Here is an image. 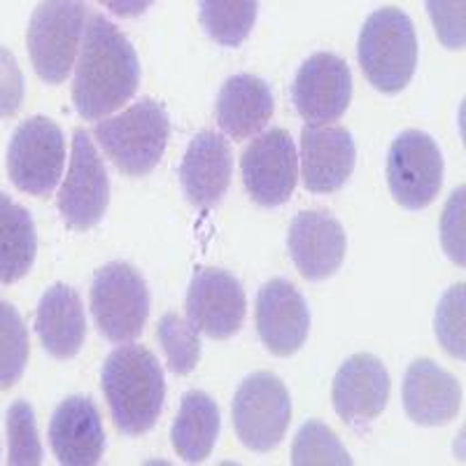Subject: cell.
<instances>
[{"label":"cell","instance_id":"8","mask_svg":"<svg viewBox=\"0 0 466 466\" xmlns=\"http://www.w3.org/2000/svg\"><path fill=\"white\" fill-rule=\"evenodd\" d=\"M233 427L245 448L255 452L273 451L289 427L291 401L287 387L273 373H252L240 382L233 397Z\"/></svg>","mask_w":466,"mask_h":466},{"label":"cell","instance_id":"14","mask_svg":"<svg viewBox=\"0 0 466 466\" xmlns=\"http://www.w3.org/2000/svg\"><path fill=\"white\" fill-rule=\"evenodd\" d=\"M310 329L306 299L291 282L276 278L266 282L257 297V331L261 343L276 357H289L301 350Z\"/></svg>","mask_w":466,"mask_h":466},{"label":"cell","instance_id":"6","mask_svg":"<svg viewBox=\"0 0 466 466\" xmlns=\"http://www.w3.org/2000/svg\"><path fill=\"white\" fill-rule=\"evenodd\" d=\"M89 303L98 334L110 343L122 345L143 334L149 318V289L140 270L127 261H112L96 270Z\"/></svg>","mask_w":466,"mask_h":466},{"label":"cell","instance_id":"28","mask_svg":"<svg viewBox=\"0 0 466 466\" xmlns=\"http://www.w3.org/2000/svg\"><path fill=\"white\" fill-rule=\"evenodd\" d=\"M291 461L297 466H348L352 457L343 448L339 436L322 422H306L299 430L294 445H291Z\"/></svg>","mask_w":466,"mask_h":466},{"label":"cell","instance_id":"11","mask_svg":"<svg viewBox=\"0 0 466 466\" xmlns=\"http://www.w3.org/2000/svg\"><path fill=\"white\" fill-rule=\"evenodd\" d=\"M243 182L252 201L276 208L289 201L299 177V157L294 140L285 128H270L245 147Z\"/></svg>","mask_w":466,"mask_h":466},{"label":"cell","instance_id":"27","mask_svg":"<svg viewBox=\"0 0 466 466\" xmlns=\"http://www.w3.org/2000/svg\"><path fill=\"white\" fill-rule=\"evenodd\" d=\"M157 336L166 352L170 371L177 376H187L197 369L198 360H201V340H198V329L189 319L166 313L157 329Z\"/></svg>","mask_w":466,"mask_h":466},{"label":"cell","instance_id":"23","mask_svg":"<svg viewBox=\"0 0 466 466\" xmlns=\"http://www.w3.org/2000/svg\"><path fill=\"white\" fill-rule=\"evenodd\" d=\"M219 436V408L206 392L191 390L182 397L170 439L175 452L189 464L203 461L212 452Z\"/></svg>","mask_w":466,"mask_h":466},{"label":"cell","instance_id":"34","mask_svg":"<svg viewBox=\"0 0 466 466\" xmlns=\"http://www.w3.org/2000/svg\"><path fill=\"white\" fill-rule=\"evenodd\" d=\"M96 3H101L103 7H107L112 15L131 19V16H140L145 10H149L154 0H96Z\"/></svg>","mask_w":466,"mask_h":466},{"label":"cell","instance_id":"26","mask_svg":"<svg viewBox=\"0 0 466 466\" xmlns=\"http://www.w3.org/2000/svg\"><path fill=\"white\" fill-rule=\"evenodd\" d=\"M28 361V331L22 315L0 301V390H10L24 376Z\"/></svg>","mask_w":466,"mask_h":466},{"label":"cell","instance_id":"5","mask_svg":"<svg viewBox=\"0 0 466 466\" xmlns=\"http://www.w3.org/2000/svg\"><path fill=\"white\" fill-rule=\"evenodd\" d=\"M89 7L85 0H40L28 22V54L37 77L61 85L82 47Z\"/></svg>","mask_w":466,"mask_h":466},{"label":"cell","instance_id":"29","mask_svg":"<svg viewBox=\"0 0 466 466\" xmlns=\"http://www.w3.org/2000/svg\"><path fill=\"white\" fill-rule=\"evenodd\" d=\"M434 331L448 355L466 361V282L445 289L436 308Z\"/></svg>","mask_w":466,"mask_h":466},{"label":"cell","instance_id":"3","mask_svg":"<svg viewBox=\"0 0 466 466\" xmlns=\"http://www.w3.org/2000/svg\"><path fill=\"white\" fill-rule=\"evenodd\" d=\"M94 136L116 170L138 177L159 166L168 145L170 119L161 103L140 98L119 115L96 124Z\"/></svg>","mask_w":466,"mask_h":466},{"label":"cell","instance_id":"17","mask_svg":"<svg viewBox=\"0 0 466 466\" xmlns=\"http://www.w3.org/2000/svg\"><path fill=\"white\" fill-rule=\"evenodd\" d=\"M390 373L373 355L350 357L339 369L331 390L336 413L348 424H369L390 401Z\"/></svg>","mask_w":466,"mask_h":466},{"label":"cell","instance_id":"33","mask_svg":"<svg viewBox=\"0 0 466 466\" xmlns=\"http://www.w3.org/2000/svg\"><path fill=\"white\" fill-rule=\"evenodd\" d=\"M24 101V75L15 54L0 45V119L16 115Z\"/></svg>","mask_w":466,"mask_h":466},{"label":"cell","instance_id":"24","mask_svg":"<svg viewBox=\"0 0 466 466\" xmlns=\"http://www.w3.org/2000/svg\"><path fill=\"white\" fill-rule=\"evenodd\" d=\"M37 252V236L26 208L0 194V285L22 280Z\"/></svg>","mask_w":466,"mask_h":466},{"label":"cell","instance_id":"36","mask_svg":"<svg viewBox=\"0 0 466 466\" xmlns=\"http://www.w3.org/2000/svg\"><path fill=\"white\" fill-rule=\"evenodd\" d=\"M457 124H460V136H461V143H464V149H466V98L461 101L460 112H457Z\"/></svg>","mask_w":466,"mask_h":466},{"label":"cell","instance_id":"35","mask_svg":"<svg viewBox=\"0 0 466 466\" xmlns=\"http://www.w3.org/2000/svg\"><path fill=\"white\" fill-rule=\"evenodd\" d=\"M452 455H455L457 461H464L466 464V424L460 430V434L452 441Z\"/></svg>","mask_w":466,"mask_h":466},{"label":"cell","instance_id":"21","mask_svg":"<svg viewBox=\"0 0 466 466\" xmlns=\"http://www.w3.org/2000/svg\"><path fill=\"white\" fill-rule=\"evenodd\" d=\"M35 331L47 355L54 360H73L85 345L86 336L80 294L64 282L49 287L37 303Z\"/></svg>","mask_w":466,"mask_h":466},{"label":"cell","instance_id":"30","mask_svg":"<svg viewBox=\"0 0 466 466\" xmlns=\"http://www.w3.org/2000/svg\"><path fill=\"white\" fill-rule=\"evenodd\" d=\"M7 448L12 466H37L43 464V445L37 439L35 413L26 401L12 403L7 410Z\"/></svg>","mask_w":466,"mask_h":466},{"label":"cell","instance_id":"2","mask_svg":"<svg viewBox=\"0 0 466 466\" xmlns=\"http://www.w3.org/2000/svg\"><path fill=\"white\" fill-rule=\"evenodd\" d=\"M101 387L115 427L127 436H140L152 430L164 410V371L157 357L143 345L112 350L103 364Z\"/></svg>","mask_w":466,"mask_h":466},{"label":"cell","instance_id":"22","mask_svg":"<svg viewBox=\"0 0 466 466\" xmlns=\"http://www.w3.org/2000/svg\"><path fill=\"white\" fill-rule=\"evenodd\" d=\"M273 110H276V101H273L270 86L248 73L228 77L215 103L219 128L233 140L257 136L270 122Z\"/></svg>","mask_w":466,"mask_h":466},{"label":"cell","instance_id":"20","mask_svg":"<svg viewBox=\"0 0 466 466\" xmlns=\"http://www.w3.org/2000/svg\"><path fill=\"white\" fill-rule=\"evenodd\" d=\"M403 410L415 424L439 427L448 424L461 408V385L452 373L431 360L408 366L401 387Z\"/></svg>","mask_w":466,"mask_h":466},{"label":"cell","instance_id":"4","mask_svg":"<svg viewBox=\"0 0 466 466\" xmlns=\"http://www.w3.org/2000/svg\"><path fill=\"white\" fill-rule=\"evenodd\" d=\"M357 56L366 80L382 94H397L413 80L418 37L410 16L399 7H382L364 22Z\"/></svg>","mask_w":466,"mask_h":466},{"label":"cell","instance_id":"25","mask_svg":"<svg viewBox=\"0 0 466 466\" xmlns=\"http://www.w3.org/2000/svg\"><path fill=\"white\" fill-rule=\"evenodd\" d=\"M201 24L222 47H238L257 22V0H198Z\"/></svg>","mask_w":466,"mask_h":466},{"label":"cell","instance_id":"16","mask_svg":"<svg viewBox=\"0 0 466 466\" xmlns=\"http://www.w3.org/2000/svg\"><path fill=\"white\" fill-rule=\"evenodd\" d=\"M355 140L343 127L310 124L301 133L303 185L313 194H334L355 170Z\"/></svg>","mask_w":466,"mask_h":466},{"label":"cell","instance_id":"12","mask_svg":"<svg viewBox=\"0 0 466 466\" xmlns=\"http://www.w3.org/2000/svg\"><path fill=\"white\" fill-rule=\"evenodd\" d=\"M245 289L222 268H201L187 291V319L215 340L231 339L245 322Z\"/></svg>","mask_w":466,"mask_h":466},{"label":"cell","instance_id":"18","mask_svg":"<svg viewBox=\"0 0 466 466\" xmlns=\"http://www.w3.org/2000/svg\"><path fill=\"white\" fill-rule=\"evenodd\" d=\"M49 445L58 464L94 466L106 451V431L94 401L68 397L58 403L49 422Z\"/></svg>","mask_w":466,"mask_h":466},{"label":"cell","instance_id":"31","mask_svg":"<svg viewBox=\"0 0 466 466\" xmlns=\"http://www.w3.org/2000/svg\"><path fill=\"white\" fill-rule=\"evenodd\" d=\"M439 233L445 257L466 268V185L457 187L445 201Z\"/></svg>","mask_w":466,"mask_h":466},{"label":"cell","instance_id":"7","mask_svg":"<svg viewBox=\"0 0 466 466\" xmlns=\"http://www.w3.org/2000/svg\"><path fill=\"white\" fill-rule=\"evenodd\" d=\"M66 164L64 131L47 116H31L16 127L7 147V173L16 189L45 197L56 189Z\"/></svg>","mask_w":466,"mask_h":466},{"label":"cell","instance_id":"32","mask_svg":"<svg viewBox=\"0 0 466 466\" xmlns=\"http://www.w3.org/2000/svg\"><path fill=\"white\" fill-rule=\"evenodd\" d=\"M436 37L445 49L466 47V0H424Z\"/></svg>","mask_w":466,"mask_h":466},{"label":"cell","instance_id":"15","mask_svg":"<svg viewBox=\"0 0 466 466\" xmlns=\"http://www.w3.org/2000/svg\"><path fill=\"white\" fill-rule=\"evenodd\" d=\"M287 248L306 280L334 276L345 259V231L340 222L322 210H308L294 218L287 233Z\"/></svg>","mask_w":466,"mask_h":466},{"label":"cell","instance_id":"19","mask_svg":"<svg viewBox=\"0 0 466 466\" xmlns=\"http://www.w3.org/2000/svg\"><path fill=\"white\" fill-rule=\"evenodd\" d=\"M233 157L228 140L215 131H201L191 140L180 166V185L191 206H218L231 182Z\"/></svg>","mask_w":466,"mask_h":466},{"label":"cell","instance_id":"13","mask_svg":"<svg viewBox=\"0 0 466 466\" xmlns=\"http://www.w3.org/2000/svg\"><path fill=\"white\" fill-rule=\"evenodd\" d=\"M291 98L308 124L336 122L352 98V73L336 54L318 52L299 68Z\"/></svg>","mask_w":466,"mask_h":466},{"label":"cell","instance_id":"1","mask_svg":"<svg viewBox=\"0 0 466 466\" xmlns=\"http://www.w3.org/2000/svg\"><path fill=\"white\" fill-rule=\"evenodd\" d=\"M138 85V54L128 37L103 15H91L75 66V110L86 122L103 119L131 101Z\"/></svg>","mask_w":466,"mask_h":466},{"label":"cell","instance_id":"10","mask_svg":"<svg viewBox=\"0 0 466 466\" xmlns=\"http://www.w3.org/2000/svg\"><path fill=\"white\" fill-rule=\"evenodd\" d=\"M110 203V180L89 133H73V157L61 191L58 210L70 228L86 231L101 222Z\"/></svg>","mask_w":466,"mask_h":466},{"label":"cell","instance_id":"9","mask_svg":"<svg viewBox=\"0 0 466 466\" xmlns=\"http://www.w3.org/2000/svg\"><path fill=\"white\" fill-rule=\"evenodd\" d=\"M387 185L406 210L431 206L443 187V154L430 133L408 128L387 154Z\"/></svg>","mask_w":466,"mask_h":466}]
</instances>
